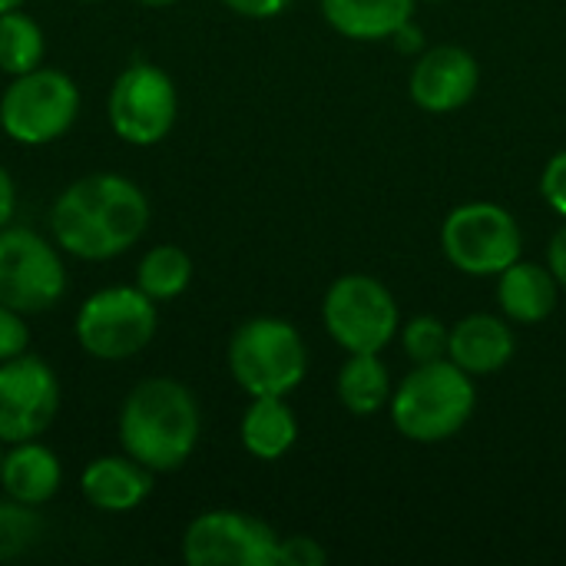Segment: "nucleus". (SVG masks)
Masks as SVG:
<instances>
[{
    "mask_svg": "<svg viewBox=\"0 0 566 566\" xmlns=\"http://www.w3.org/2000/svg\"><path fill=\"white\" fill-rule=\"evenodd\" d=\"M146 226L149 199L119 172H90L70 182L50 209L53 242L83 262L123 255L143 239Z\"/></svg>",
    "mask_w": 566,
    "mask_h": 566,
    "instance_id": "1",
    "label": "nucleus"
},
{
    "mask_svg": "<svg viewBox=\"0 0 566 566\" xmlns=\"http://www.w3.org/2000/svg\"><path fill=\"white\" fill-rule=\"evenodd\" d=\"M199 405L176 378L139 381L119 408V444L153 474L182 468L199 444Z\"/></svg>",
    "mask_w": 566,
    "mask_h": 566,
    "instance_id": "2",
    "label": "nucleus"
},
{
    "mask_svg": "<svg viewBox=\"0 0 566 566\" xmlns=\"http://www.w3.org/2000/svg\"><path fill=\"white\" fill-rule=\"evenodd\" d=\"M478 391L451 358L418 365L391 398V421L408 441L438 444L454 438L474 415Z\"/></svg>",
    "mask_w": 566,
    "mask_h": 566,
    "instance_id": "3",
    "label": "nucleus"
},
{
    "mask_svg": "<svg viewBox=\"0 0 566 566\" xmlns=\"http://www.w3.org/2000/svg\"><path fill=\"white\" fill-rule=\"evenodd\" d=\"M229 371L252 398H285L308 371V352L295 325L282 318H249L229 342Z\"/></svg>",
    "mask_w": 566,
    "mask_h": 566,
    "instance_id": "4",
    "label": "nucleus"
},
{
    "mask_svg": "<svg viewBox=\"0 0 566 566\" xmlns=\"http://www.w3.org/2000/svg\"><path fill=\"white\" fill-rule=\"evenodd\" d=\"M156 302L139 285H109L80 305L73 332L90 358L126 361L156 338Z\"/></svg>",
    "mask_w": 566,
    "mask_h": 566,
    "instance_id": "5",
    "label": "nucleus"
},
{
    "mask_svg": "<svg viewBox=\"0 0 566 566\" xmlns=\"http://www.w3.org/2000/svg\"><path fill=\"white\" fill-rule=\"evenodd\" d=\"M80 116V90L63 70L36 66L7 83L0 96V129L23 146L60 139Z\"/></svg>",
    "mask_w": 566,
    "mask_h": 566,
    "instance_id": "6",
    "label": "nucleus"
},
{
    "mask_svg": "<svg viewBox=\"0 0 566 566\" xmlns=\"http://www.w3.org/2000/svg\"><path fill=\"white\" fill-rule=\"evenodd\" d=\"M40 232L23 226L0 229V302L20 315H36L53 308L66 292V269Z\"/></svg>",
    "mask_w": 566,
    "mask_h": 566,
    "instance_id": "7",
    "label": "nucleus"
},
{
    "mask_svg": "<svg viewBox=\"0 0 566 566\" xmlns=\"http://www.w3.org/2000/svg\"><path fill=\"white\" fill-rule=\"evenodd\" d=\"M444 255L464 275H501L521 259V226L517 219L494 202L458 206L441 229Z\"/></svg>",
    "mask_w": 566,
    "mask_h": 566,
    "instance_id": "8",
    "label": "nucleus"
},
{
    "mask_svg": "<svg viewBox=\"0 0 566 566\" xmlns=\"http://www.w3.org/2000/svg\"><path fill=\"white\" fill-rule=\"evenodd\" d=\"M109 126L129 146H156L169 136L179 113L176 83L156 63H129L109 90Z\"/></svg>",
    "mask_w": 566,
    "mask_h": 566,
    "instance_id": "9",
    "label": "nucleus"
},
{
    "mask_svg": "<svg viewBox=\"0 0 566 566\" xmlns=\"http://www.w3.org/2000/svg\"><path fill=\"white\" fill-rule=\"evenodd\" d=\"M328 335L348 352H381L398 332V302L371 275H342L322 302Z\"/></svg>",
    "mask_w": 566,
    "mask_h": 566,
    "instance_id": "10",
    "label": "nucleus"
},
{
    "mask_svg": "<svg viewBox=\"0 0 566 566\" xmlns=\"http://www.w3.org/2000/svg\"><path fill=\"white\" fill-rule=\"evenodd\" d=\"M279 534L242 511L199 514L182 534L189 566H279Z\"/></svg>",
    "mask_w": 566,
    "mask_h": 566,
    "instance_id": "11",
    "label": "nucleus"
},
{
    "mask_svg": "<svg viewBox=\"0 0 566 566\" xmlns=\"http://www.w3.org/2000/svg\"><path fill=\"white\" fill-rule=\"evenodd\" d=\"M60 411V381L53 368L36 355H17L0 361V441L40 438Z\"/></svg>",
    "mask_w": 566,
    "mask_h": 566,
    "instance_id": "12",
    "label": "nucleus"
},
{
    "mask_svg": "<svg viewBox=\"0 0 566 566\" xmlns=\"http://www.w3.org/2000/svg\"><path fill=\"white\" fill-rule=\"evenodd\" d=\"M478 83H481L478 60L468 50L444 43V46L428 50L415 63L408 90H411V99L421 109H428V113H454L478 93Z\"/></svg>",
    "mask_w": 566,
    "mask_h": 566,
    "instance_id": "13",
    "label": "nucleus"
},
{
    "mask_svg": "<svg viewBox=\"0 0 566 566\" xmlns=\"http://www.w3.org/2000/svg\"><path fill=\"white\" fill-rule=\"evenodd\" d=\"M80 491L103 514H129L153 494V471L126 451L93 458L80 474Z\"/></svg>",
    "mask_w": 566,
    "mask_h": 566,
    "instance_id": "14",
    "label": "nucleus"
},
{
    "mask_svg": "<svg viewBox=\"0 0 566 566\" xmlns=\"http://www.w3.org/2000/svg\"><path fill=\"white\" fill-rule=\"evenodd\" d=\"M60 484H63V464L46 444H40V438L17 441L3 454L0 488L7 497L30 504V507H40V504L56 497Z\"/></svg>",
    "mask_w": 566,
    "mask_h": 566,
    "instance_id": "15",
    "label": "nucleus"
},
{
    "mask_svg": "<svg viewBox=\"0 0 566 566\" xmlns=\"http://www.w3.org/2000/svg\"><path fill=\"white\" fill-rule=\"evenodd\" d=\"M517 338L497 315H468L451 328L448 358L468 375H494L514 358Z\"/></svg>",
    "mask_w": 566,
    "mask_h": 566,
    "instance_id": "16",
    "label": "nucleus"
},
{
    "mask_svg": "<svg viewBox=\"0 0 566 566\" xmlns=\"http://www.w3.org/2000/svg\"><path fill=\"white\" fill-rule=\"evenodd\" d=\"M557 295H560V282L554 279V272L521 259L507 265L497 282V302L504 315L521 325L544 322L557 308Z\"/></svg>",
    "mask_w": 566,
    "mask_h": 566,
    "instance_id": "17",
    "label": "nucleus"
},
{
    "mask_svg": "<svg viewBox=\"0 0 566 566\" xmlns=\"http://www.w3.org/2000/svg\"><path fill=\"white\" fill-rule=\"evenodd\" d=\"M332 30L352 40H385L411 23L415 0H322Z\"/></svg>",
    "mask_w": 566,
    "mask_h": 566,
    "instance_id": "18",
    "label": "nucleus"
},
{
    "mask_svg": "<svg viewBox=\"0 0 566 566\" xmlns=\"http://www.w3.org/2000/svg\"><path fill=\"white\" fill-rule=\"evenodd\" d=\"M242 448L259 461H279L292 451L298 438V421L285 398H252L249 411L242 415Z\"/></svg>",
    "mask_w": 566,
    "mask_h": 566,
    "instance_id": "19",
    "label": "nucleus"
},
{
    "mask_svg": "<svg viewBox=\"0 0 566 566\" xmlns=\"http://www.w3.org/2000/svg\"><path fill=\"white\" fill-rule=\"evenodd\" d=\"M338 398L352 415H378L391 398L388 368L378 352H355L338 371Z\"/></svg>",
    "mask_w": 566,
    "mask_h": 566,
    "instance_id": "20",
    "label": "nucleus"
},
{
    "mask_svg": "<svg viewBox=\"0 0 566 566\" xmlns=\"http://www.w3.org/2000/svg\"><path fill=\"white\" fill-rule=\"evenodd\" d=\"M43 56H46V36L40 23L27 17L20 7L0 13V70L20 76L43 66Z\"/></svg>",
    "mask_w": 566,
    "mask_h": 566,
    "instance_id": "21",
    "label": "nucleus"
},
{
    "mask_svg": "<svg viewBox=\"0 0 566 566\" xmlns=\"http://www.w3.org/2000/svg\"><path fill=\"white\" fill-rule=\"evenodd\" d=\"M192 282V259L179 245H156L136 265V285L153 302H169L182 295Z\"/></svg>",
    "mask_w": 566,
    "mask_h": 566,
    "instance_id": "22",
    "label": "nucleus"
},
{
    "mask_svg": "<svg viewBox=\"0 0 566 566\" xmlns=\"http://www.w3.org/2000/svg\"><path fill=\"white\" fill-rule=\"evenodd\" d=\"M43 534V521L36 507L20 504L13 497L0 501V564L23 557Z\"/></svg>",
    "mask_w": 566,
    "mask_h": 566,
    "instance_id": "23",
    "label": "nucleus"
},
{
    "mask_svg": "<svg viewBox=\"0 0 566 566\" xmlns=\"http://www.w3.org/2000/svg\"><path fill=\"white\" fill-rule=\"evenodd\" d=\"M401 345L405 355L415 365H428V361H441L448 358V345H451V328H444L441 318L431 315H418L401 328Z\"/></svg>",
    "mask_w": 566,
    "mask_h": 566,
    "instance_id": "24",
    "label": "nucleus"
},
{
    "mask_svg": "<svg viewBox=\"0 0 566 566\" xmlns=\"http://www.w3.org/2000/svg\"><path fill=\"white\" fill-rule=\"evenodd\" d=\"M27 345H30V332H27L23 315L0 302V361H10V358L23 355Z\"/></svg>",
    "mask_w": 566,
    "mask_h": 566,
    "instance_id": "25",
    "label": "nucleus"
},
{
    "mask_svg": "<svg viewBox=\"0 0 566 566\" xmlns=\"http://www.w3.org/2000/svg\"><path fill=\"white\" fill-rule=\"evenodd\" d=\"M328 560L325 547L312 537H285L279 541V566H322Z\"/></svg>",
    "mask_w": 566,
    "mask_h": 566,
    "instance_id": "26",
    "label": "nucleus"
},
{
    "mask_svg": "<svg viewBox=\"0 0 566 566\" xmlns=\"http://www.w3.org/2000/svg\"><path fill=\"white\" fill-rule=\"evenodd\" d=\"M541 192L551 202V209L566 219V149L547 163V169L541 176Z\"/></svg>",
    "mask_w": 566,
    "mask_h": 566,
    "instance_id": "27",
    "label": "nucleus"
},
{
    "mask_svg": "<svg viewBox=\"0 0 566 566\" xmlns=\"http://www.w3.org/2000/svg\"><path fill=\"white\" fill-rule=\"evenodd\" d=\"M229 10H235L239 17H249V20H269V17H279L292 7V0H222Z\"/></svg>",
    "mask_w": 566,
    "mask_h": 566,
    "instance_id": "28",
    "label": "nucleus"
},
{
    "mask_svg": "<svg viewBox=\"0 0 566 566\" xmlns=\"http://www.w3.org/2000/svg\"><path fill=\"white\" fill-rule=\"evenodd\" d=\"M13 216H17V186H13L10 172L0 166V229L10 226Z\"/></svg>",
    "mask_w": 566,
    "mask_h": 566,
    "instance_id": "29",
    "label": "nucleus"
},
{
    "mask_svg": "<svg viewBox=\"0 0 566 566\" xmlns=\"http://www.w3.org/2000/svg\"><path fill=\"white\" fill-rule=\"evenodd\" d=\"M547 259H551V272H554V279H557V282L566 289V226L557 232V235H554Z\"/></svg>",
    "mask_w": 566,
    "mask_h": 566,
    "instance_id": "30",
    "label": "nucleus"
},
{
    "mask_svg": "<svg viewBox=\"0 0 566 566\" xmlns=\"http://www.w3.org/2000/svg\"><path fill=\"white\" fill-rule=\"evenodd\" d=\"M143 7H153V10H163V7H172L176 0H139Z\"/></svg>",
    "mask_w": 566,
    "mask_h": 566,
    "instance_id": "31",
    "label": "nucleus"
},
{
    "mask_svg": "<svg viewBox=\"0 0 566 566\" xmlns=\"http://www.w3.org/2000/svg\"><path fill=\"white\" fill-rule=\"evenodd\" d=\"M17 7H23V0H0V13H7V10H17Z\"/></svg>",
    "mask_w": 566,
    "mask_h": 566,
    "instance_id": "32",
    "label": "nucleus"
},
{
    "mask_svg": "<svg viewBox=\"0 0 566 566\" xmlns=\"http://www.w3.org/2000/svg\"><path fill=\"white\" fill-rule=\"evenodd\" d=\"M0 444H3V441H0ZM0 464H3V451H0Z\"/></svg>",
    "mask_w": 566,
    "mask_h": 566,
    "instance_id": "33",
    "label": "nucleus"
}]
</instances>
